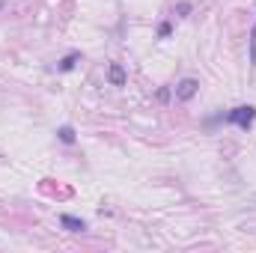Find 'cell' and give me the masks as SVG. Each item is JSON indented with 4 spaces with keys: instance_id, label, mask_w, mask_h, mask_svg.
Here are the masks:
<instances>
[{
    "instance_id": "cell-1",
    "label": "cell",
    "mask_w": 256,
    "mask_h": 253,
    "mask_svg": "<svg viewBox=\"0 0 256 253\" xmlns=\"http://www.w3.org/2000/svg\"><path fill=\"white\" fill-rule=\"evenodd\" d=\"M226 122L236 128H242V131H248V128L256 122V108L254 104H238V108H232L230 114H226Z\"/></svg>"
},
{
    "instance_id": "cell-2",
    "label": "cell",
    "mask_w": 256,
    "mask_h": 253,
    "mask_svg": "<svg viewBox=\"0 0 256 253\" xmlns=\"http://www.w3.org/2000/svg\"><path fill=\"white\" fill-rule=\"evenodd\" d=\"M196 90H200V80L182 78V80L176 84V98H179V102H191L194 96H196Z\"/></svg>"
},
{
    "instance_id": "cell-3",
    "label": "cell",
    "mask_w": 256,
    "mask_h": 253,
    "mask_svg": "<svg viewBox=\"0 0 256 253\" xmlns=\"http://www.w3.org/2000/svg\"><path fill=\"white\" fill-rule=\"evenodd\" d=\"M60 226H63L66 232H84L86 230V224L80 218H74V214H60Z\"/></svg>"
},
{
    "instance_id": "cell-4",
    "label": "cell",
    "mask_w": 256,
    "mask_h": 253,
    "mask_svg": "<svg viewBox=\"0 0 256 253\" xmlns=\"http://www.w3.org/2000/svg\"><path fill=\"white\" fill-rule=\"evenodd\" d=\"M108 80H110V86H126V68L120 63H110L108 68Z\"/></svg>"
},
{
    "instance_id": "cell-5",
    "label": "cell",
    "mask_w": 256,
    "mask_h": 253,
    "mask_svg": "<svg viewBox=\"0 0 256 253\" xmlns=\"http://www.w3.org/2000/svg\"><path fill=\"white\" fill-rule=\"evenodd\" d=\"M57 137H60L63 143H74V128L72 126H60L57 128Z\"/></svg>"
},
{
    "instance_id": "cell-6",
    "label": "cell",
    "mask_w": 256,
    "mask_h": 253,
    "mask_svg": "<svg viewBox=\"0 0 256 253\" xmlns=\"http://www.w3.org/2000/svg\"><path fill=\"white\" fill-rule=\"evenodd\" d=\"M74 63H78V54H68V57H63V60H60V66H57V68H60V72H68V68H74Z\"/></svg>"
},
{
    "instance_id": "cell-7",
    "label": "cell",
    "mask_w": 256,
    "mask_h": 253,
    "mask_svg": "<svg viewBox=\"0 0 256 253\" xmlns=\"http://www.w3.org/2000/svg\"><path fill=\"white\" fill-rule=\"evenodd\" d=\"M250 63L256 66V27H254V33H250Z\"/></svg>"
},
{
    "instance_id": "cell-8",
    "label": "cell",
    "mask_w": 256,
    "mask_h": 253,
    "mask_svg": "<svg viewBox=\"0 0 256 253\" xmlns=\"http://www.w3.org/2000/svg\"><path fill=\"white\" fill-rule=\"evenodd\" d=\"M176 12H179V18H185V15L191 12V3H179V6H176Z\"/></svg>"
},
{
    "instance_id": "cell-9",
    "label": "cell",
    "mask_w": 256,
    "mask_h": 253,
    "mask_svg": "<svg viewBox=\"0 0 256 253\" xmlns=\"http://www.w3.org/2000/svg\"><path fill=\"white\" fill-rule=\"evenodd\" d=\"M158 36H161V39H164V36H170V24H167V21L158 27Z\"/></svg>"
},
{
    "instance_id": "cell-10",
    "label": "cell",
    "mask_w": 256,
    "mask_h": 253,
    "mask_svg": "<svg viewBox=\"0 0 256 253\" xmlns=\"http://www.w3.org/2000/svg\"><path fill=\"white\" fill-rule=\"evenodd\" d=\"M0 9H3V0H0Z\"/></svg>"
}]
</instances>
